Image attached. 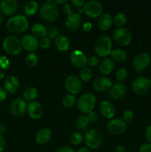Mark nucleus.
I'll list each match as a JSON object with an SVG mask.
<instances>
[{"mask_svg":"<svg viewBox=\"0 0 151 152\" xmlns=\"http://www.w3.org/2000/svg\"><path fill=\"white\" fill-rule=\"evenodd\" d=\"M29 22L25 16L22 14L12 16L6 22V27L13 34H22L28 30Z\"/></svg>","mask_w":151,"mask_h":152,"instance_id":"obj_1","label":"nucleus"},{"mask_svg":"<svg viewBox=\"0 0 151 152\" xmlns=\"http://www.w3.org/2000/svg\"><path fill=\"white\" fill-rule=\"evenodd\" d=\"M40 16L47 22H53L59 16V7L54 1L49 0L40 7Z\"/></svg>","mask_w":151,"mask_h":152,"instance_id":"obj_2","label":"nucleus"},{"mask_svg":"<svg viewBox=\"0 0 151 152\" xmlns=\"http://www.w3.org/2000/svg\"><path fill=\"white\" fill-rule=\"evenodd\" d=\"M112 40L108 36L99 37L95 44V52L99 57L105 58L110 55L112 51Z\"/></svg>","mask_w":151,"mask_h":152,"instance_id":"obj_3","label":"nucleus"},{"mask_svg":"<svg viewBox=\"0 0 151 152\" xmlns=\"http://www.w3.org/2000/svg\"><path fill=\"white\" fill-rule=\"evenodd\" d=\"M96 103V98L92 93L81 95L77 101V107L81 112L88 114L93 111Z\"/></svg>","mask_w":151,"mask_h":152,"instance_id":"obj_4","label":"nucleus"},{"mask_svg":"<svg viewBox=\"0 0 151 152\" xmlns=\"http://www.w3.org/2000/svg\"><path fill=\"white\" fill-rule=\"evenodd\" d=\"M3 48L4 51L11 56H16L21 53L22 49L21 40L15 36H7L3 40Z\"/></svg>","mask_w":151,"mask_h":152,"instance_id":"obj_5","label":"nucleus"},{"mask_svg":"<svg viewBox=\"0 0 151 152\" xmlns=\"http://www.w3.org/2000/svg\"><path fill=\"white\" fill-rule=\"evenodd\" d=\"M132 90L136 94L143 96L150 91L151 88L150 79L140 76L135 79L132 83Z\"/></svg>","mask_w":151,"mask_h":152,"instance_id":"obj_6","label":"nucleus"},{"mask_svg":"<svg viewBox=\"0 0 151 152\" xmlns=\"http://www.w3.org/2000/svg\"><path fill=\"white\" fill-rule=\"evenodd\" d=\"M84 140L87 148L96 149L102 145L103 137L99 131L96 129H91L86 132Z\"/></svg>","mask_w":151,"mask_h":152,"instance_id":"obj_7","label":"nucleus"},{"mask_svg":"<svg viewBox=\"0 0 151 152\" xmlns=\"http://www.w3.org/2000/svg\"><path fill=\"white\" fill-rule=\"evenodd\" d=\"M83 13L91 19L99 18L103 11L102 4L96 0H90L86 1L83 6Z\"/></svg>","mask_w":151,"mask_h":152,"instance_id":"obj_8","label":"nucleus"},{"mask_svg":"<svg viewBox=\"0 0 151 152\" xmlns=\"http://www.w3.org/2000/svg\"><path fill=\"white\" fill-rule=\"evenodd\" d=\"M114 41L120 46H127L132 42V34L127 28H118L114 31L113 34Z\"/></svg>","mask_w":151,"mask_h":152,"instance_id":"obj_9","label":"nucleus"},{"mask_svg":"<svg viewBox=\"0 0 151 152\" xmlns=\"http://www.w3.org/2000/svg\"><path fill=\"white\" fill-rule=\"evenodd\" d=\"M28 104L22 98H16L10 102L9 105V111L15 117H21L27 112Z\"/></svg>","mask_w":151,"mask_h":152,"instance_id":"obj_10","label":"nucleus"},{"mask_svg":"<svg viewBox=\"0 0 151 152\" xmlns=\"http://www.w3.org/2000/svg\"><path fill=\"white\" fill-rule=\"evenodd\" d=\"M65 88L70 94L76 95L80 93L82 89V83L79 77L76 75H70L67 77L65 83Z\"/></svg>","mask_w":151,"mask_h":152,"instance_id":"obj_11","label":"nucleus"},{"mask_svg":"<svg viewBox=\"0 0 151 152\" xmlns=\"http://www.w3.org/2000/svg\"><path fill=\"white\" fill-rule=\"evenodd\" d=\"M150 60L151 58L149 53H146V52L139 53L138 55H136L133 61V68L137 72H142V71L147 68L148 65L150 63Z\"/></svg>","mask_w":151,"mask_h":152,"instance_id":"obj_12","label":"nucleus"},{"mask_svg":"<svg viewBox=\"0 0 151 152\" xmlns=\"http://www.w3.org/2000/svg\"><path fill=\"white\" fill-rule=\"evenodd\" d=\"M108 132L114 135H120L124 134L127 129V124L125 122L120 118H115L111 120L107 123Z\"/></svg>","mask_w":151,"mask_h":152,"instance_id":"obj_13","label":"nucleus"},{"mask_svg":"<svg viewBox=\"0 0 151 152\" xmlns=\"http://www.w3.org/2000/svg\"><path fill=\"white\" fill-rule=\"evenodd\" d=\"M70 60L73 66L77 68H84L87 65V58L86 55L80 50H74L70 55Z\"/></svg>","mask_w":151,"mask_h":152,"instance_id":"obj_14","label":"nucleus"},{"mask_svg":"<svg viewBox=\"0 0 151 152\" xmlns=\"http://www.w3.org/2000/svg\"><path fill=\"white\" fill-rule=\"evenodd\" d=\"M21 42L22 48L30 53H33L39 47V42L38 41V39L36 38L32 34H26L24 36L21 40Z\"/></svg>","mask_w":151,"mask_h":152,"instance_id":"obj_15","label":"nucleus"},{"mask_svg":"<svg viewBox=\"0 0 151 152\" xmlns=\"http://www.w3.org/2000/svg\"><path fill=\"white\" fill-rule=\"evenodd\" d=\"M27 112L31 119L37 120L42 117L44 110L39 102L37 101H32L29 102V103L28 104Z\"/></svg>","mask_w":151,"mask_h":152,"instance_id":"obj_16","label":"nucleus"},{"mask_svg":"<svg viewBox=\"0 0 151 152\" xmlns=\"http://www.w3.org/2000/svg\"><path fill=\"white\" fill-rule=\"evenodd\" d=\"M18 9V2L16 0H2L0 1V13L5 16L14 14Z\"/></svg>","mask_w":151,"mask_h":152,"instance_id":"obj_17","label":"nucleus"},{"mask_svg":"<svg viewBox=\"0 0 151 152\" xmlns=\"http://www.w3.org/2000/svg\"><path fill=\"white\" fill-rule=\"evenodd\" d=\"M112 86L113 83L111 79H110L109 77H104V76L99 77L95 79L93 84L95 90L99 92L107 91L109 89H110Z\"/></svg>","mask_w":151,"mask_h":152,"instance_id":"obj_18","label":"nucleus"},{"mask_svg":"<svg viewBox=\"0 0 151 152\" xmlns=\"http://www.w3.org/2000/svg\"><path fill=\"white\" fill-rule=\"evenodd\" d=\"M99 112L105 118L112 119L115 114V108L110 101L104 100L99 105Z\"/></svg>","mask_w":151,"mask_h":152,"instance_id":"obj_19","label":"nucleus"},{"mask_svg":"<svg viewBox=\"0 0 151 152\" xmlns=\"http://www.w3.org/2000/svg\"><path fill=\"white\" fill-rule=\"evenodd\" d=\"M81 25V17L79 13H73L67 17L65 26L70 31H76Z\"/></svg>","mask_w":151,"mask_h":152,"instance_id":"obj_20","label":"nucleus"},{"mask_svg":"<svg viewBox=\"0 0 151 152\" xmlns=\"http://www.w3.org/2000/svg\"><path fill=\"white\" fill-rule=\"evenodd\" d=\"M127 92V88L124 84L118 83L112 86L110 89V96L114 100H118L124 96Z\"/></svg>","mask_w":151,"mask_h":152,"instance_id":"obj_21","label":"nucleus"},{"mask_svg":"<svg viewBox=\"0 0 151 152\" xmlns=\"http://www.w3.org/2000/svg\"><path fill=\"white\" fill-rule=\"evenodd\" d=\"M4 88L9 94H15L19 88V79L13 75H10L4 79Z\"/></svg>","mask_w":151,"mask_h":152,"instance_id":"obj_22","label":"nucleus"},{"mask_svg":"<svg viewBox=\"0 0 151 152\" xmlns=\"http://www.w3.org/2000/svg\"><path fill=\"white\" fill-rule=\"evenodd\" d=\"M113 24V17L110 13H105L101 15L98 20V26L102 31H106L111 28Z\"/></svg>","mask_w":151,"mask_h":152,"instance_id":"obj_23","label":"nucleus"},{"mask_svg":"<svg viewBox=\"0 0 151 152\" xmlns=\"http://www.w3.org/2000/svg\"><path fill=\"white\" fill-rule=\"evenodd\" d=\"M52 133L49 129H42L37 132L36 135V142L38 145H44L51 139Z\"/></svg>","mask_w":151,"mask_h":152,"instance_id":"obj_24","label":"nucleus"},{"mask_svg":"<svg viewBox=\"0 0 151 152\" xmlns=\"http://www.w3.org/2000/svg\"><path fill=\"white\" fill-rule=\"evenodd\" d=\"M115 68V62L110 58H105L99 63V71L102 74L107 75L113 71Z\"/></svg>","mask_w":151,"mask_h":152,"instance_id":"obj_25","label":"nucleus"},{"mask_svg":"<svg viewBox=\"0 0 151 152\" xmlns=\"http://www.w3.org/2000/svg\"><path fill=\"white\" fill-rule=\"evenodd\" d=\"M55 45L59 51H67L69 49L70 42L66 36L59 35L55 39Z\"/></svg>","mask_w":151,"mask_h":152,"instance_id":"obj_26","label":"nucleus"},{"mask_svg":"<svg viewBox=\"0 0 151 152\" xmlns=\"http://www.w3.org/2000/svg\"><path fill=\"white\" fill-rule=\"evenodd\" d=\"M32 35H33L37 39H43L47 37V30L44 25L40 23L34 24L31 28Z\"/></svg>","mask_w":151,"mask_h":152,"instance_id":"obj_27","label":"nucleus"},{"mask_svg":"<svg viewBox=\"0 0 151 152\" xmlns=\"http://www.w3.org/2000/svg\"><path fill=\"white\" fill-rule=\"evenodd\" d=\"M90 123L88 117L86 114H81L78 116L76 118L75 122V126L77 129L82 131H87V127Z\"/></svg>","mask_w":151,"mask_h":152,"instance_id":"obj_28","label":"nucleus"},{"mask_svg":"<svg viewBox=\"0 0 151 152\" xmlns=\"http://www.w3.org/2000/svg\"><path fill=\"white\" fill-rule=\"evenodd\" d=\"M110 55L113 60L116 61V62H124V61H125L127 58V53L125 52V50L120 48L113 49V50H112Z\"/></svg>","mask_w":151,"mask_h":152,"instance_id":"obj_29","label":"nucleus"},{"mask_svg":"<svg viewBox=\"0 0 151 152\" xmlns=\"http://www.w3.org/2000/svg\"><path fill=\"white\" fill-rule=\"evenodd\" d=\"M38 10V4L35 1H30L25 4L24 11L26 16H33L36 14Z\"/></svg>","mask_w":151,"mask_h":152,"instance_id":"obj_30","label":"nucleus"},{"mask_svg":"<svg viewBox=\"0 0 151 152\" xmlns=\"http://www.w3.org/2000/svg\"><path fill=\"white\" fill-rule=\"evenodd\" d=\"M38 96V91L34 87H28L24 91L23 98L25 100L32 102L36 99Z\"/></svg>","mask_w":151,"mask_h":152,"instance_id":"obj_31","label":"nucleus"},{"mask_svg":"<svg viewBox=\"0 0 151 152\" xmlns=\"http://www.w3.org/2000/svg\"><path fill=\"white\" fill-rule=\"evenodd\" d=\"M25 64L29 68H34L38 62V56L34 53H29L25 57Z\"/></svg>","mask_w":151,"mask_h":152,"instance_id":"obj_32","label":"nucleus"},{"mask_svg":"<svg viewBox=\"0 0 151 152\" xmlns=\"http://www.w3.org/2000/svg\"><path fill=\"white\" fill-rule=\"evenodd\" d=\"M127 18L125 14H124L123 13H118L117 14L115 15L113 18V22L114 24L115 25V26H117L118 28H122L126 23H127Z\"/></svg>","mask_w":151,"mask_h":152,"instance_id":"obj_33","label":"nucleus"},{"mask_svg":"<svg viewBox=\"0 0 151 152\" xmlns=\"http://www.w3.org/2000/svg\"><path fill=\"white\" fill-rule=\"evenodd\" d=\"M76 102V98L75 95L72 94H67L63 97L62 101V105L65 108H71L73 106Z\"/></svg>","mask_w":151,"mask_h":152,"instance_id":"obj_34","label":"nucleus"},{"mask_svg":"<svg viewBox=\"0 0 151 152\" xmlns=\"http://www.w3.org/2000/svg\"><path fill=\"white\" fill-rule=\"evenodd\" d=\"M93 77V72H92L91 69L89 68H82L81 71L79 73V78L81 81L84 82H88Z\"/></svg>","mask_w":151,"mask_h":152,"instance_id":"obj_35","label":"nucleus"},{"mask_svg":"<svg viewBox=\"0 0 151 152\" xmlns=\"http://www.w3.org/2000/svg\"><path fill=\"white\" fill-rule=\"evenodd\" d=\"M69 140L70 142V143H72L73 145H79L81 143L83 140V136L81 133L79 132H73L70 134L69 138Z\"/></svg>","mask_w":151,"mask_h":152,"instance_id":"obj_36","label":"nucleus"},{"mask_svg":"<svg viewBox=\"0 0 151 152\" xmlns=\"http://www.w3.org/2000/svg\"><path fill=\"white\" fill-rule=\"evenodd\" d=\"M115 76H116V79L118 81L122 82L127 79V76H128V72H127V69L124 68H121L117 70Z\"/></svg>","mask_w":151,"mask_h":152,"instance_id":"obj_37","label":"nucleus"},{"mask_svg":"<svg viewBox=\"0 0 151 152\" xmlns=\"http://www.w3.org/2000/svg\"><path fill=\"white\" fill-rule=\"evenodd\" d=\"M59 36V31L56 27H52L47 30V37H48L50 40L56 39Z\"/></svg>","mask_w":151,"mask_h":152,"instance_id":"obj_38","label":"nucleus"},{"mask_svg":"<svg viewBox=\"0 0 151 152\" xmlns=\"http://www.w3.org/2000/svg\"><path fill=\"white\" fill-rule=\"evenodd\" d=\"M10 62L6 56H0V68L1 70H7L10 68Z\"/></svg>","mask_w":151,"mask_h":152,"instance_id":"obj_39","label":"nucleus"},{"mask_svg":"<svg viewBox=\"0 0 151 152\" xmlns=\"http://www.w3.org/2000/svg\"><path fill=\"white\" fill-rule=\"evenodd\" d=\"M134 119V113L131 110H126L123 113V120L125 123H130Z\"/></svg>","mask_w":151,"mask_h":152,"instance_id":"obj_40","label":"nucleus"},{"mask_svg":"<svg viewBox=\"0 0 151 152\" xmlns=\"http://www.w3.org/2000/svg\"><path fill=\"white\" fill-rule=\"evenodd\" d=\"M50 45H51V40H50L48 37H44V38L41 39L39 42L40 48L42 49L49 48Z\"/></svg>","mask_w":151,"mask_h":152,"instance_id":"obj_41","label":"nucleus"},{"mask_svg":"<svg viewBox=\"0 0 151 152\" xmlns=\"http://www.w3.org/2000/svg\"><path fill=\"white\" fill-rule=\"evenodd\" d=\"M100 63L99 59L98 56H92L87 59V65L90 67H96Z\"/></svg>","mask_w":151,"mask_h":152,"instance_id":"obj_42","label":"nucleus"},{"mask_svg":"<svg viewBox=\"0 0 151 152\" xmlns=\"http://www.w3.org/2000/svg\"><path fill=\"white\" fill-rule=\"evenodd\" d=\"M139 152H151V143L146 142L142 144L139 148Z\"/></svg>","mask_w":151,"mask_h":152,"instance_id":"obj_43","label":"nucleus"},{"mask_svg":"<svg viewBox=\"0 0 151 152\" xmlns=\"http://www.w3.org/2000/svg\"><path fill=\"white\" fill-rule=\"evenodd\" d=\"M62 10H63V12L67 16H69V15L73 13V7L69 4H68V3L64 4L63 7H62Z\"/></svg>","mask_w":151,"mask_h":152,"instance_id":"obj_44","label":"nucleus"},{"mask_svg":"<svg viewBox=\"0 0 151 152\" xmlns=\"http://www.w3.org/2000/svg\"><path fill=\"white\" fill-rule=\"evenodd\" d=\"M87 117H88L89 120H90V123H96V122L98 121V119H99L98 114H96V112H94L93 111H91L90 113H89V114H87Z\"/></svg>","mask_w":151,"mask_h":152,"instance_id":"obj_45","label":"nucleus"},{"mask_svg":"<svg viewBox=\"0 0 151 152\" xmlns=\"http://www.w3.org/2000/svg\"><path fill=\"white\" fill-rule=\"evenodd\" d=\"M7 92L6 91V90L4 88L0 86V103L4 102V101L7 99Z\"/></svg>","mask_w":151,"mask_h":152,"instance_id":"obj_46","label":"nucleus"},{"mask_svg":"<svg viewBox=\"0 0 151 152\" xmlns=\"http://www.w3.org/2000/svg\"><path fill=\"white\" fill-rule=\"evenodd\" d=\"M144 137L147 140V142L151 143V125L147 127L144 132Z\"/></svg>","mask_w":151,"mask_h":152,"instance_id":"obj_47","label":"nucleus"},{"mask_svg":"<svg viewBox=\"0 0 151 152\" xmlns=\"http://www.w3.org/2000/svg\"><path fill=\"white\" fill-rule=\"evenodd\" d=\"M93 28V25L90 22H85L82 25V29L84 32H90Z\"/></svg>","mask_w":151,"mask_h":152,"instance_id":"obj_48","label":"nucleus"},{"mask_svg":"<svg viewBox=\"0 0 151 152\" xmlns=\"http://www.w3.org/2000/svg\"><path fill=\"white\" fill-rule=\"evenodd\" d=\"M71 3L73 6L78 7V8H81L83 7V6L85 4V1H81V0H72Z\"/></svg>","mask_w":151,"mask_h":152,"instance_id":"obj_49","label":"nucleus"},{"mask_svg":"<svg viewBox=\"0 0 151 152\" xmlns=\"http://www.w3.org/2000/svg\"><path fill=\"white\" fill-rule=\"evenodd\" d=\"M56 152H75V151L71 147L65 145V146H62L61 148H59L56 151Z\"/></svg>","mask_w":151,"mask_h":152,"instance_id":"obj_50","label":"nucleus"},{"mask_svg":"<svg viewBox=\"0 0 151 152\" xmlns=\"http://www.w3.org/2000/svg\"><path fill=\"white\" fill-rule=\"evenodd\" d=\"M5 146H6L5 140H4V137L0 135V152L4 151V148H5Z\"/></svg>","mask_w":151,"mask_h":152,"instance_id":"obj_51","label":"nucleus"},{"mask_svg":"<svg viewBox=\"0 0 151 152\" xmlns=\"http://www.w3.org/2000/svg\"><path fill=\"white\" fill-rule=\"evenodd\" d=\"M6 130H7L6 126L4 124H2V123H0V135L1 136H2L4 134H5Z\"/></svg>","mask_w":151,"mask_h":152,"instance_id":"obj_52","label":"nucleus"},{"mask_svg":"<svg viewBox=\"0 0 151 152\" xmlns=\"http://www.w3.org/2000/svg\"><path fill=\"white\" fill-rule=\"evenodd\" d=\"M115 152H126V149L122 145H118L115 148Z\"/></svg>","mask_w":151,"mask_h":152,"instance_id":"obj_53","label":"nucleus"},{"mask_svg":"<svg viewBox=\"0 0 151 152\" xmlns=\"http://www.w3.org/2000/svg\"><path fill=\"white\" fill-rule=\"evenodd\" d=\"M76 152H91L90 151V148H87V147H81L77 150Z\"/></svg>","mask_w":151,"mask_h":152,"instance_id":"obj_54","label":"nucleus"},{"mask_svg":"<svg viewBox=\"0 0 151 152\" xmlns=\"http://www.w3.org/2000/svg\"><path fill=\"white\" fill-rule=\"evenodd\" d=\"M54 1L56 4H65L68 2V0H60V1L59 0H56Z\"/></svg>","mask_w":151,"mask_h":152,"instance_id":"obj_55","label":"nucleus"},{"mask_svg":"<svg viewBox=\"0 0 151 152\" xmlns=\"http://www.w3.org/2000/svg\"><path fill=\"white\" fill-rule=\"evenodd\" d=\"M4 76H5V74H4V71L0 69V80H3L4 78Z\"/></svg>","mask_w":151,"mask_h":152,"instance_id":"obj_56","label":"nucleus"},{"mask_svg":"<svg viewBox=\"0 0 151 152\" xmlns=\"http://www.w3.org/2000/svg\"><path fill=\"white\" fill-rule=\"evenodd\" d=\"M2 22H3V16H2V15L0 13V26L1 25Z\"/></svg>","mask_w":151,"mask_h":152,"instance_id":"obj_57","label":"nucleus"},{"mask_svg":"<svg viewBox=\"0 0 151 152\" xmlns=\"http://www.w3.org/2000/svg\"><path fill=\"white\" fill-rule=\"evenodd\" d=\"M150 83H151V79H150Z\"/></svg>","mask_w":151,"mask_h":152,"instance_id":"obj_58","label":"nucleus"},{"mask_svg":"<svg viewBox=\"0 0 151 152\" xmlns=\"http://www.w3.org/2000/svg\"><path fill=\"white\" fill-rule=\"evenodd\" d=\"M130 152H132V151H130Z\"/></svg>","mask_w":151,"mask_h":152,"instance_id":"obj_59","label":"nucleus"}]
</instances>
